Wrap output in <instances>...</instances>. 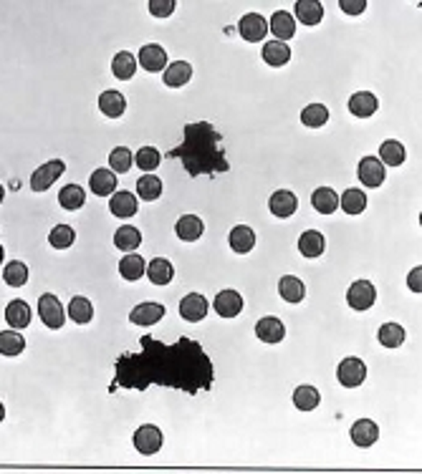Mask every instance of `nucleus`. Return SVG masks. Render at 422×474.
<instances>
[{
	"mask_svg": "<svg viewBox=\"0 0 422 474\" xmlns=\"http://www.w3.org/2000/svg\"><path fill=\"white\" fill-rule=\"evenodd\" d=\"M215 369L202 346L192 338H177L175 343L139 338V351L122 353L114 361V389L147 391L150 386L177 389L190 396L210 391Z\"/></svg>",
	"mask_w": 422,
	"mask_h": 474,
	"instance_id": "nucleus-1",
	"label": "nucleus"
},
{
	"mask_svg": "<svg viewBox=\"0 0 422 474\" xmlns=\"http://www.w3.org/2000/svg\"><path fill=\"white\" fill-rule=\"evenodd\" d=\"M170 157L173 159L177 157L192 177L228 172L230 167L228 159H225V149H222V137L207 122L187 124L185 127V142L175 147Z\"/></svg>",
	"mask_w": 422,
	"mask_h": 474,
	"instance_id": "nucleus-2",
	"label": "nucleus"
},
{
	"mask_svg": "<svg viewBox=\"0 0 422 474\" xmlns=\"http://www.w3.org/2000/svg\"><path fill=\"white\" fill-rule=\"evenodd\" d=\"M38 315L46 328H51V331H58L66 323V310H63L61 300L56 298L53 293H43L38 298Z\"/></svg>",
	"mask_w": 422,
	"mask_h": 474,
	"instance_id": "nucleus-3",
	"label": "nucleus"
},
{
	"mask_svg": "<svg viewBox=\"0 0 422 474\" xmlns=\"http://www.w3.org/2000/svg\"><path fill=\"white\" fill-rule=\"evenodd\" d=\"M63 172H66V164H63L61 159L46 162V164H41L38 169L31 174V189H34V192H46L48 187H53V182Z\"/></svg>",
	"mask_w": 422,
	"mask_h": 474,
	"instance_id": "nucleus-4",
	"label": "nucleus"
},
{
	"mask_svg": "<svg viewBox=\"0 0 422 474\" xmlns=\"http://www.w3.org/2000/svg\"><path fill=\"white\" fill-rule=\"evenodd\" d=\"M377 300V290L369 280H356L346 290V303L351 310H369Z\"/></svg>",
	"mask_w": 422,
	"mask_h": 474,
	"instance_id": "nucleus-5",
	"label": "nucleus"
},
{
	"mask_svg": "<svg viewBox=\"0 0 422 474\" xmlns=\"http://www.w3.org/2000/svg\"><path fill=\"white\" fill-rule=\"evenodd\" d=\"M336 379H339L341 386L346 389H356L364 384V379H367V366H364V361L361 359H344L339 364V369H336Z\"/></svg>",
	"mask_w": 422,
	"mask_h": 474,
	"instance_id": "nucleus-6",
	"label": "nucleus"
},
{
	"mask_svg": "<svg viewBox=\"0 0 422 474\" xmlns=\"http://www.w3.org/2000/svg\"><path fill=\"white\" fill-rule=\"evenodd\" d=\"M132 441H134V449H137L139 454L150 457V454H157L162 449V431L157 429L155 424H142L137 431H134Z\"/></svg>",
	"mask_w": 422,
	"mask_h": 474,
	"instance_id": "nucleus-7",
	"label": "nucleus"
},
{
	"mask_svg": "<svg viewBox=\"0 0 422 474\" xmlns=\"http://www.w3.org/2000/svg\"><path fill=\"white\" fill-rule=\"evenodd\" d=\"M238 33L243 36L248 43H258V41L266 38L268 33V21L261 13H248V16L240 18L238 23Z\"/></svg>",
	"mask_w": 422,
	"mask_h": 474,
	"instance_id": "nucleus-8",
	"label": "nucleus"
},
{
	"mask_svg": "<svg viewBox=\"0 0 422 474\" xmlns=\"http://www.w3.org/2000/svg\"><path fill=\"white\" fill-rule=\"evenodd\" d=\"M137 63L150 73L165 71L167 68V51L162 48V46H157V43H147V46L139 48Z\"/></svg>",
	"mask_w": 422,
	"mask_h": 474,
	"instance_id": "nucleus-9",
	"label": "nucleus"
},
{
	"mask_svg": "<svg viewBox=\"0 0 422 474\" xmlns=\"http://www.w3.org/2000/svg\"><path fill=\"white\" fill-rule=\"evenodd\" d=\"M356 174H359L364 187H379V184L384 182L387 172H384V164L377 157H364V159L359 162V167H356Z\"/></svg>",
	"mask_w": 422,
	"mask_h": 474,
	"instance_id": "nucleus-10",
	"label": "nucleus"
},
{
	"mask_svg": "<svg viewBox=\"0 0 422 474\" xmlns=\"http://www.w3.org/2000/svg\"><path fill=\"white\" fill-rule=\"evenodd\" d=\"M243 310V295L238 290H220L215 295V313L220 318H235Z\"/></svg>",
	"mask_w": 422,
	"mask_h": 474,
	"instance_id": "nucleus-11",
	"label": "nucleus"
},
{
	"mask_svg": "<svg viewBox=\"0 0 422 474\" xmlns=\"http://www.w3.org/2000/svg\"><path fill=\"white\" fill-rule=\"evenodd\" d=\"M268 207H271V215L273 217H291L296 210H299V199H296L294 192H289V189H278V192L271 194V199H268Z\"/></svg>",
	"mask_w": 422,
	"mask_h": 474,
	"instance_id": "nucleus-12",
	"label": "nucleus"
},
{
	"mask_svg": "<svg viewBox=\"0 0 422 474\" xmlns=\"http://www.w3.org/2000/svg\"><path fill=\"white\" fill-rule=\"evenodd\" d=\"M351 441H354L356 447L361 449H369L372 444H377L379 439V426L374 424L372 419H359L354 421V426H351Z\"/></svg>",
	"mask_w": 422,
	"mask_h": 474,
	"instance_id": "nucleus-13",
	"label": "nucleus"
},
{
	"mask_svg": "<svg viewBox=\"0 0 422 474\" xmlns=\"http://www.w3.org/2000/svg\"><path fill=\"white\" fill-rule=\"evenodd\" d=\"M180 315H182L185 320H190V323H197V320L205 318L207 315L205 295H200V293H190V295H185L182 303H180Z\"/></svg>",
	"mask_w": 422,
	"mask_h": 474,
	"instance_id": "nucleus-14",
	"label": "nucleus"
},
{
	"mask_svg": "<svg viewBox=\"0 0 422 474\" xmlns=\"http://www.w3.org/2000/svg\"><path fill=\"white\" fill-rule=\"evenodd\" d=\"M256 336L263 343H281L286 336V325L276 318V315H268L256 323Z\"/></svg>",
	"mask_w": 422,
	"mask_h": 474,
	"instance_id": "nucleus-15",
	"label": "nucleus"
},
{
	"mask_svg": "<svg viewBox=\"0 0 422 474\" xmlns=\"http://www.w3.org/2000/svg\"><path fill=\"white\" fill-rule=\"evenodd\" d=\"M165 318V305L160 303H139L132 308V313H129V320H132L134 325H155L160 323V320Z\"/></svg>",
	"mask_w": 422,
	"mask_h": 474,
	"instance_id": "nucleus-16",
	"label": "nucleus"
},
{
	"mask_svg": "<svg viewBox=\"0 0 422 474\" xmlns=\"http://www.w3.org/2000/svg\"><path fill=\"white\" fill-rule=\"evenodd\" d=\"M228 243H230V248H233V253L245 255L256 248V232L250 230L248 225H235L228 235Z\"/></svg>",
	"mask_w": 422,
	"mask_h": 474,
	"instance_id": "nucleus-17",
	"label": "nucleus"
},
{
	"mask_svg": "<svg viewBox=\"0 0 422 474\" xmlns=\"http://www.w3.org/2000/svg\"><path fill=\"white\" fill-rule=\"evenodd\" d=\"M137 210H139V202L132 192H114V197L109 199V212L114 217L127 220V217L137 215Z\"/></svg>",
	"mask_w": 422,
	"mask_h": 474,
	"instance_id": "nucleus-18",
	"label": "nucleus"
},
{
	"mask_svg": "<svg viewBox=\"0 0 422 474\" xmlns=\"http://www.w3.org/2000/svg\"><path fill=\"white\" fill-rule=\"evenodd\" d=\"M202 232H205V225H202L200 217H195V215H182L177 220V225H175V235H177L180 240H185V243L200 240Z\"/></svg>",
	"mask_w": 422,
	"mask_h": 474,
	"instance_id": "nucleus-19",
	"label": "nucleus"
},
{
	"mask_svg": "<svg viewBox=\"0 0 422 474\" xmlns=\"http://www.w3.org/2000/svg\"><path fill=\"white\" fill-rule=\"evenodd\" d=\"M377 109H379V101L372 91H356L349 99V111L354 116H359V119H369Z\"/></svg>",
	"mask_w": 422,
	"mask_h": 474,
	"instance_id": "nucleus-20",
	"label": "nucleus"
},
{
	"mask_svg": "<svg viewBox=\"0 0 422 474\" xmlns=\"http://www.w3.org/2000/svg\"><path fill=\"white\" fill-rule=\"evenodd\" d=\"M271 33L276 36V41H281V43H286L289 38H294V36H296V21H294V16H291L289 11L273 13V18H271Z\"/></svg>",
	"mask_w": 422,
	"mask_h": 474,
	"instance_id": "nucleus-21",
	"label": "nucleus"
},
{
	"mask_svg": "<svg viewBox=\"0 0 422 474\" xmlns=\"http://www.w3.org/2000/svg\"><path fill=\"white\" fill-rule=\"evenodd\" d=\"M6 320L13 331H21L31 325V305L26 300H11L6 308Z\"/></svg>",
	"mask_w": 422,
	"mask_h": 474,
	"instance_id": "nucleus-22",
	"label": "nucleus"
},
{
	"mask_svg": "<svg viewBox=\"0 0 422 474\" xmlns=\"http://www.w3.org/2000/svg\"><path fill=\"white\" fill-rule=\"evenodd\" d=\"M89 187L96 197H109L117 189V174L111 169H96L89 179Z\"/></svg>",
	"mask_w": 422,
	"mask_h": 474,
	"instance_id": "nucleus-23",
	"label": "nucleus"
},
{
	"mask_svg": "<svg viewBox=\"0 0 422 474\" xmlns=\"http://www.w3.org/2000/svg\"><path fill=\"white\" fill-rule=\"evenodd\" d=\"M145 273H147V278L155 283V285H170V283H173V278H175L173 263H170V260H165V258H155L150 265H147Z\"/></svg>",
	"mask_w": 422,
	"mask_h": 474,
	"instance_id": "nucleus-24",
	"label": "nucleus"
},
{
	"mask_svg": "<svg viewBox=\"0 0 422 474\" xmlns=\"http://www.w3.org/2000/svg\"><path fill=\"white\" fill-rule=\"evenodd\" d=\"M326 248V240L319 230H306L304 235L299 237V253L304 258H319Z\"/></svg>",
	"mask_w": 422,
	"mask_h": 474,
	"instance_id": "nucleus-25",
	"label": "nucleus"
},
{
	"mask_svg": "<svg viewBox=\"0 0 422 474\" xmlns=\"http://www.w3.org/2000/svg\"><path fill=\"white\" fill-rule=\"evenodd\" d=\"M263 61L273 68H281L291 61V48L281 41H271V43L263 46Z\"/></svg>",
	"mask_w": 422,
	"mask_h": 474,
	"instance_id": "nucleus-26",
	"label": "nucleus"
},
{
	"mask_svg": "<svg viewBox=\"0 0 422 474\" xmlns=\"http://www.w3.org/2000/svg\"><path fill=\"white\" fill-rule=\"evenodd\" d=\"M278 293H281V298H284L286 303H301L306 295V288L296 275H284L278 280Z\"/></svg>",
	"mask_w": 422,
	"mask_h": 474,
	"instance_id": "nucleus-27",
	"label": "nucleus"
},
{
	"mask_svg": "<svg viewBox=\"0 0 422 474\" xmlns=\"http://www.w3.org/2000/svg\"><path fill=\"white\" fill-rule=\"evenodd\" d=\"M99 109L104 111V116L109 119H119V116L127 111V99H124L119 91H104L99 96Z\"/></svg>",
	"mask_w": 422,
	"mask_h": 474,
	"instance_id": "nucleus-28",
	"label": "nucleus"
},
{
	"mask_svg": "<svg viewBox=\"0 0 422 474\" xmlns=\"http://www.w3.org/2000/svg\"><path fill=\"white\" fill-rule=\"evenodd\" d=\"M294 11H296V18H299L304 26H316L324 18V6L316 3V0H299Z\"/></svg>",
	"mask_w": 422,
	"mask_h": 474,
	"instance_id": "nucleus-29",
	"label": "nucleus"
},
{
	"mask_svg": "<svg viewBox=\"0 0 422 474\" xmlns=\"http://www.w3.org/2000/svg\"><path fill=\"white\" fill-rule=\"evenodd\" d=\"M68 318L78 325L91 323V318H94V305H91V300L83 298V295H73L71 303H68Z\"/></svg>",
	"mask_w": 422,
	"mask_h": 474,
	"instance_id": "nucleus-30",
	"label": "nucleus"
},
{
	"mask_svg": "<svg viewBox=\"0 0 422 474\" xmlns=\"http://www.w3.org/2000/svg\"><path fill=\"white\" fill-rule=\"evenodd\" d=\"M145 270H147L145 258H142V255H137V253L124 255L122 263H119V273H122V278H124V280H129V283L139 280V278L145 275Z\"/></svg>",
	"mask_w": 422,
	"mask_h": 474,
	"instance_id": "nucleus-31",
	"label": "nucleus"
},
{
	"mask_svg": "<svg viewBox=\"0 0 422 474\" xmlns=\"http://www.w3.org/2000/svg\"><path fill=\"white\" fill-rule=\"evenodd\" d=\"M312 204H314V210L321 212V215H331V212H336V207H339V197H336V192H334L331 187H319L316 192L312 194Z\"/></svg>",
	"mask_w": 422,
	"mask_h": 474,
	"instance_id": "nucleus-32",
	"label": "nucleus"
},
{
	"mask_svg": "<svg viewBox=\"0 0 422 474\" xmlns=\"http://www.w3.org/2000/svg\"><path fill=\"white\" fill-rule=\"evenodd\" d=\"M192 78V66H190L187 61H175V63H170L167 66V71H165V83L170 88H180V86H185V83Z\"/></svg>",
	"mask_w": 422,
	"mask_h": 474,
	"instance_id": "nucleus-33",
	"label": "nucleus"
},
{
	"mask_svg": "<svg viewBox=\"0 0 422 474\" xmlns=\"http://www.w3.org/2000/svg\"><path fill=\"white\" fill-rule=\"evenodd\" d=\"M134 71H137V58H134V53L119 51V53L114 56V61H111V73L117 78H122V81H129V78L134 76Z\"/></svg>",
	"mask_w": 422,
	"mask_h": 474,
	"instance_id": "nucleus-34",
	"label": "nucleus"
},
{
	"mask_svg": "<svg viewBox=\"0 0 422 474\" xmlns=\"http://www.w3.org/2000/svg\"><path fill=\"white\" fill-rule=\"evenodd\" d=\"M114 245L119 250H124V253H132V250H137L142 245V232L132 225H122L114 232Z\"/></svg>",
	"mask_w": 422,
	"mask_h": 474,
	"instance_id": "nucleus-35",
	"label": "nucleus"
},
{
	"mask_svg": "<svg viewBox=\"0 0 422 474\" xmlns=\"http://www.w3.org/2000/svg\"><path fill=\"white\" fill-rule=\"evenodd\" d=\"M319 401H321V394H319L316 386L304 384V386H299L294 391V404L299 411H314L319 406Z\"/></svg>",
	"mask_w": 422,
	"mask_h": 474,
	"instance_id": "nucleus-36",
	"label": "nucleus"
},
{
	"mask_svg": "<svg viewBox=\"0 0 422 474\" xmlns=\"http://www.w3.org/2000/svg\"><path fill=\"white\" fill-rule=\"evenodd\" d=\"M339 207L346 212V215H361L364 207H367V194L361 192V189H346L344 194L339 197Z\"/></svg>",
	"mask_w": 422,
	"mask_h": 474,
	"instance_id": "nucleus-37",
	"label": "nucleus"
},
{
	"mask_svg": "<svg viewBox=\"0 0 422 474\" xmlns=\"http://www.w3.org/2000/svg\"><path fill=\"white\" fill-rule=\"evenodd\" d=\"M379 162L387 167H400L405 162V147L397 139H387L379 147Z\"/></svg>",
	"mask_w": 422,
	"mask_h": 474,
	"instance_id": "nucleus-38",
	"label": "nucleus"
},
{
	"mask_svg": "<svg viewBox=\"0 0 422 474\" xmlns=\"http://www.w3.org/2000/svg\"><path fill=\"white\" fill-rule=\"evenodd\" d=\"M83 202H86V192H83L78 184H66V187L58 192V204L68 212H76L78 207H83Z\"/></svg>",
	"mask_w": 422,
	"mask_h": 474,
	"instance_id": "nucleus-39",
	"label": "nucleus"
},
{
	"mask_svg": "<svg viewBox=\"0 0 422 474\" xmlns=\"http://www.w3.org/2000/svg\"><path fill=\"white\" fill-rule=\"evenodd\" d=\"M26 351V338L16 331H0V353L3 356H21Z\"/></svg>",
	"mask_w": 422,
	"mask_h": 474,
	"instance_id": "nucleus-40",
	"label": "nucleus"
},
{
	"mask_svg": "<svg viewBox=\"0 0 422 474\" xmlns=\"http://www.w3.org/2000/svg\"><path fill=\"white\" fill-rule=\"evenodd\" d=\"M377 338L384 348H397L405 343V328H402L400 323H384L382 328H379Z\"/></svg>",
	"mask_w": 422,
	"mask_h": 474,
	"instance_id": "nucleus-41",
	"label": "nucleus"
},
{
	"mask_svg": "<svg viewBox=\"0 0 422 474\" xmlns=\"http://www.w3.org/2000/svg\"><path fill=\"white\" fill-rule=\"evenodd\" d=\"M301 122L309 129H319L329 122V109L324 104H309L304 111H301Z\"/></svg>",
	"mask_w": 422,
	"mask_h": 474,
	"instance_id": "nucleus-42",
	"label": "nucleus"
},
{
	"mask_svg": "<svg viewBox=\"0 0 422 474\" xmlns=\"http://www.w3.org/2000/svg\"><path fill=\"white\" fill-rule=\"evenodd\" d=\"M3 280L11 288H23L28 283V265L21 263V260H13L3 268Z\"/></svg>",
	"mask_w": 422,
	"mask_h": 474,
	"instance_id": "nucleus-43",
	"label": "nucleus"
},
{
	"mask_svg": "<svg viewBox=\"0 0 422 474\" xmlns=\"http://www.w3.org/2000/svg\"><path fill=\"white\" fill-rule=\"evenodd\" d=\"M137 194H139V197H142V199H147V202H155V199L162 194V182H160V177H155V174L139 177V182H137Z\"/></svg>",
	"mask_w": 422,
	"mask_h": 474,
	"instance_id": "nucleus-44",
	"label": "nucleus"
},
{
	"mask_svg": "<svg viewBox=\"0 0 422 474\" xmlns=\"http://www.w3.org/2000/svg\"><path fill=\"white\" fill-rule=\"evenodd\" d=\"M73 240H76V232H73V227H68V225H56L53 230L48 232V243H51V248H56V250L71 248Z\"/></svg>",
	"mask_w": 422,
	"mask_h": 474,
	"instance_id": "nucleus-45",
	"label": "nucleus"
},
{
	"mask_svg": "<svg viewBox=\"0 0 422 474\" xmlns=\"http://www.w3.org/2000/svg\"><path fill=\"white\" fill-rule=\"evenodd\" d=\"M160 152L155 149V147H142V149L134 154V162H137L139 169H145V172H152L157 169V164H160Z\"/></svg>",
	"mask_w": 422,
	"mask_h": 474,
	"instance_id": "nucleus-46",
	"label": "nucleus"
},
{
	"mask_svg": "<svg viewBox=\"0 0 422 474\" xmlns=\"http://www.w3.org/2000/svg\"><path fill=\"white\" fill-rule=\"evenodd\" d=\"M132 162H134V157L127 147H117V149L109 154V164H111V172H114V174H117V172H129Z\"/></svg>",
	"mask_w": 422,
	"mask_h": 474,
	"instance_id": "nucleus-47",
	"label": "nucleus"
},
{
	"mask_svg": "<svg viewBox=\"0 0 422 474\" xmlns=\"http://www.w3.org/2000/svg\"><path fill=\"white\" fill-rule=\"evenodd\" d=\"M177 8L175 0H150V13L155 18H167L173 16V11Z\"/></svg>",
	"mask_w": 422,
	"mask_h": 474,
	"instance_id": "nucleus-48",
	"label": "nucleus"
},
{
	"mask_svg": "<svg viewBox=\"0 0 422 474\" xmlns=\"http://www.w3.org/2000/svg\"><path fill=\"white\" fill-rule=\"evenodd\" d=\"M339 8L349 16H359L367 11V0H339Z\"/></svg>",
	"mask_w": 422,
	"mask_h": 474,
	"instance_id": "nucleus-49",
	"label": "nucleus"
},
{
	"mask_svg": "<svg viewBox=\"0 0 422 474\" xmlns=\"http://www.w3.org/2000/svg\"><path fill=\"white\" fill-rule=\"evenodd\" d=\"M407 285H410V290L417 293V295L422 293V268L420 265L410 270V275H407Z\"/></svg>",
	"mask_w": 422,
	"mask_h": 474,
	"instance_id": "nucleus-50",
	"label": "nucleus"
},
{
	"mask_svg": "<svg viewBox=\"0 0 422 474\" xmlns=\"http://www.w3.org/2000/svg\"><path fill=\"white\" fill-rule=\"evenodd\" d=\"M3 419H6V406H3V401H0V424H3Z\"/></svg>",
	"mask_w": 422,
	"mask_h": 474,
	"instance_id": "nucleus-51",
	"label": "nucleus"
},
{
	"mask_svg": "<svg viewBox=\"0 0 422 474\" xmlns=\"http://www.w3.org/2000/svg\"><path fill=\"white\" fill-rule=\"evenodd\" d=\"M6 199V189H3V184H0V202Z\"/></svg>",
	"mask_w": 422,
	"mask_h": 474,
	"instance_id": "nucleus-52",
	"label": "nucleus"
},
{
	"mask_svg": "<svg viewBox=\"0 0 422 474\" xmlns=\"http://www.w3.org/2000/svg\"><path fill=\"white\" fill-rule=\"evenodd\" d=\"M3 258H6V250L0 248V263H3Z\"/></svg>",
	"mask_w": 422,
	"mask_h": 474,
	"instance_id": "nucleus-53",
	"label": "nucleus"
}]
</instances>
